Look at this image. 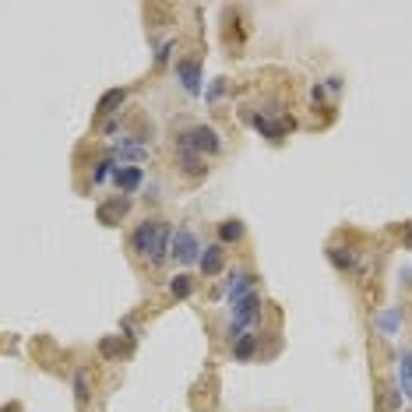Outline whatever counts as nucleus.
<instances>
[{"mask_svg":"<svg viewBox=\"0 0 412 412\" xmlns=\"http://www.w3.org/2000/svg\"><path fill=\"white\" fill-rule=\"evenodd\" d=\"M170 243H173V229H170V222H163V219H145V222L131 233L134 254L145 257V261H151V265H163V261H166Z\"/></svg>","mask_w":412,"mask_h":412,"instance_id":"nucleus-1","label":"nucleus"},{"mask_svg":"<svg viewBox=\"0 0 412 412\" xmlns=\"http://www.w3.org/2000/svg\"><path fill=\"white\" fill-rule=\"evenodd\" d=\"M180 141H187V145L197 151V156H219V151H222V138H219V131L208 127V124H197V127L183 131Z\"/></svg>","mask_w":412,"mask_h":412,"instance_id":"nucleus-2","label":"nucleus"},{"mask_svg":"<svg viewBox=\"0 0 412 412\" xmlns=\"http://www.w3.org/2000/svg\"><path fill=\"white\" fill-rule=\"evenodd\" d=\"M257 321H261V303H257V296H254V292H247L243 299H236V303H233V328H229L233 335H229V338L236 342V338H240V331H243V328H254Z\"/></svg>","mask_w":412,"mask_h":412,"instance_id":"nucleus-3","label":"nucleus"},{"mask_svg":"<svg viewBox=\"0 0 412 412\" xmlns=\"http://www.w3.org/2000/svg\"><path fill=\"white\" fill-rule=\"evenodd\" d=\"M170 254L180 265H194V261H201V243H197V236L190 229H176L173 243H170Z\"/></svg>","mask_w":412,"mask_h":412,"instance_id":"nucleus-4","label":"nucleus"},{"mask_svg":"<svg viewBox=\"0 0 412 412\" xmlns=\"http://www.w3.org/2000/svg\"><path fill=\"white\" fill-rule=\"evenodd\" d=\"M131 212V197L127 194H120L117 201H110V204H102L99 208V222H106V226H120V219Z\"/></svg>","mask_w":412,"mask_h":412,"instance_id":"nucleus-5","label":"nucleus"},{"mask_svg":"<svg viewBox=\"0 0 412 412\" xmlns=\"http://www.w3.org/2000/svg\"><path fill=\"white\" fill-rule=\"evenodd\" d=\"M141 180H145L141 166H117V170H113V183H117L124 194L138 190V187H141Z\"/></svg>","mask_w":412,"mask_h":412,"instance_id":"nucleus-6","label":"nucleus"},{"mask_svg":"<svg viewBox=\"0 0 412 412\" xmlns=\"http://www.w3.org/2000/svg\"><path fill=\"white\" fill-rule=\"evenodd\" d=\"M180 85L190 92V95H197L201 92V64L197 60H180Z\"/></svg>","mask_w":412,"mask_h":412,"instance_id":"nucleus-7","label":"nucleus"},{"mask_svg":"<svg viewBox=\"0 0 412 412\" xmlns=\"http://www.w3.org/2000/svg\"><path fill=\"white\" fill-rule=\"evenodd\" d=\"M176 151H180V166H183V173H190V176H201V173H204V166H201V159H197V151H194L187 141H176Z\"/></svg>","mask_w":412,"mask_h":412,"instance_id":"nucleus-8","label":"nucleus"},{"mask_svg":"<svg viewBox=\"0 0 412 412\" xmlns=\"http://www.w3.org/2000/svg\"><path fill=\"white\" fill-rule=\"evenodd\" d=\"M219 268H222V243L204 247V250H201V272H204V275H215Z\"/></svg>","mask_w":412,"mask_h":412,"instance_id":"nucleus-9","label":"nucleus"},{"mask_svg":"<svg viewBox=\"0 0 412 412\" xmlns=\"http://www.w3.org/2000/svg\"><path fill=\"white\" fill-rule=\"evenodd\" d=\"M124 102H127V88H110L106 95L99 99V113L110 117V113H117V110L124 106Z\"/></svg>","mask_w":412,"mask_h":412,"instance_id":"nucleus-10","label":"nucleus"},{"mask_svg":"<svg viewBox=\"0 0 412 412\" xmlns=\"http://www.w3.org/2000/svg\"><path fill=\"white\" fill-rule=\"evenodd\" d=\"M254 352H257V335H240L236 342H233V359L236 363H247V359H254Z\"/></svg>","mask_w":412,"mask_h":412,"instance_id":"nucleus-11","label":"nucleus"},{"mask_svg":"<svg viewBox=\"0 0 412 412\" xmlns=\"http://www.w3.org/2000/svg\"><path fill=\"white\" fill-rule=\"evenodd\" d=\"M398 324H402V311H398V306H384V311L377 314V328H381L384 335H395Z\"/></svg>","mask_w":412,"mask_h":412,"instance_id":"nucleus-12","label":"nucleus"},{"mask_svg":"<svg viewBox=\"0 0 412 412\" xmlns=\"http://www.w3.org/2000/svg\"><path fill=\"white\" fill-rule=\"evenodd\" d=\"M131 342H117V338H102V345H99V352L106 356V359H120V356H131Z\"/></svg>","mask_w":412,"mask_h":412,"instance_id":"nucleus-13","label":"nucleus"},{"mask_svg":"<svg viewBox=\"0 0 412 412\" xmlns=\"http://www.w3.org/2000/svg\"><path fill=\"white\" fill-rule=\"evenodd\" d=\"M398 377H402V395H405V398H412V352H402Z\"/></svg>","mask_w":412,"mask_h":412,"instance_id":"nucleus-14","label":"nucleus"},{"mask_svg":"<svg viewBox=\"0 0 412 412\" xmlns=\"http://www.w3.org/2000/svg\"><path fill=\"white\" fill-rule=\"evenodd\" d=\"M328 257H331V265H335V268H342V272L356 268V254H349L345 247H331V250H328Z\"/></svg>","mask_w":412,"mask_h":412,"instance_id":"nucleus-15","label":"nucleus"},{"mask_svg":"<svg viewBox=\"0 0 412 412\" xmlns=\"http://www.w3.org/2000/svg\"><path fill=\"white\" fill-rule=\"evenodd\" d=\"M240 236H243V222H240V219H226V222L219 226V240H222V243H236Z\"/></svg>","mask_w":412,"mask_h":412,"instance_id":"nucleus-16","label":"nucleus"},{"mask_svg":"<svg viewBox=\"0 0 412 412\" xmlns=\"http://www.w3.org/2000/svg\"><path fill=\"white\" fill-rule=\"evenodd\" d=\"M170 292H173L176 299H187V296L194 292V279H190V275H173V279H170Z\"/></svg>","mask_w":412,"mask_h":412,"instance_id":"nucleus-17","label":"nucleus"},{"mask_svg":"<svg viewBox=\"0 0 412 412\" xmlns=\"http://www.w3.org/2000/svg\"><path fill=\"white\" fill-rule=\"evenodd\" d=\"M250 286H254V279H250V275H233V282H229V303L243 299V296L250 292Z\"/></svg>","mask_w":412,"mask_h":412,"instance_id":"nucleus-18","label":"nucleus"},{"mask_svg":"<svg viewBox=\"0 0 412 412\" xmlns=\"http://www.w3.org/2000/svg\"><path fill=\"white\" fill-rule=\"evenodd\" d=\"M117 156H124V159H145V145L141 141H117Z\"/></svg>","mask_w":412,"mask_h":412,"instance_id":"nucleus-19","label":"nucleus"},{"mask_svg":"<svg viewBox=\"0 0 412 412\" xmlns=\"http://www.w3.org/2000/svg\"><path fill=\"white\" fill-rule=\"evenodd\" d=\"M113 159H102V163H95V170H92V183L99 187V183H106V180H113Z\"/></svg>","mask_w":412,"mask_h":412,"instance_id":"nucleus-20","label":"nucleus"},{"mask_svg":"<svg viewBox=\"0 0 412 412\" xmlns=\"http://www.w3.org/2000/svg\"><path fill=\"white\" fill-rule=\"evenodd\" d=\"M74 398H78V405H88V370L85 367L74 374Z\"/></svg>","mask_w":412,"mask_h":412,"instance_id":"nucleus-21","label":"nucleus"},{"mask_svg":"<svg viewBox=\"0 0 412 412\" xmlns=\"http://www.w3.org/2000/svg\"><path fill=\"white\" fill-rule=\"evenodd\" d=\"M124 331H127V338H134L141 328H138V321H131V318H124Z\"/></svg>","mask_w":412,"mask_h":412,"instance_id":"nucleus-22","label":"nucleus"},{"mask_svg":"<svg viewBox=\"0 0 412 412\" xmlns=\"http://www.w3.org/2000/svg\"><path fill=\"white\" fill-rule=\"evenodd\" d=\"M0 412H22V409H18V405L11 402V405H4V409H0Z\"/></svg>","mask_w":412,"mask_h":412,"instance_id":"nucleus-23","label":"nucleus"}]
</instances>
